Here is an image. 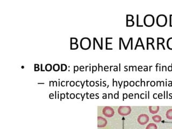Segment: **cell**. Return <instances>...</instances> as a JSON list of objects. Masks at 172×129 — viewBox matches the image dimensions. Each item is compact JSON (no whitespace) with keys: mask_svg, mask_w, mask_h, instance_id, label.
Masks as SVG:
<instances>
[{"mask_svg":"<svg viewBox=\"0 0 172 129\" xmlns=\"http://www.w3.org/2000/svg\"><path fill=\"white\" fill-rule=\"evenodd\" d=\"M156 24L160 27H165L167 23V17L165 15L160 14L157 16L156 19Z\"/></svg>","mask_w":172,"mask_h":129,"instance_id":"1","label":"cell"},{"mask_svg":"<svg viewBox=\"0 0 172 129\" xmlns=\"http://www.w3.org/2000/svg\"><path fill=\"white\" fill-rule=\"evenodd\" d=\"M155 18L153 15L148 14L146 15L144 18V23L146 27H151L154 24Z\"/></svg>","mask_w":172,"mask_h":129,"instance_id":"2","label":"cell"},{"mask_svg":"<svg viewBox=\"0 0 172 129\" xmlns=\"http://www.w3.org/2000/svg\"><path fill=\"white\" fill-rule=\"evenodd\" d=\"M91 45V42L88 37H83L80 40V46L83 50H88L90 48Z\"/></svg>","mask_w":172,"mask_h":129,"instance_id":"3","label":"cell"},{"mask_svg":"<svg viewBox=\"0 0 172 129\" xmlns=\"http://www.w3.org/2000/svg\"><path fill=\"white\" fill-rule=\"evenodd\" d=\"M132 112V109L130 106H120L118 109V113L121 116H127Z\"/></svg>","mask_w":172,"mask_h":129,"instance_id":"4","label":"cell"},{"mask_svg":"<svg viewBox=\"0 0 172 129\" xmlns=\"http://www.w3.org/2000/svg\"><path fill=\"white\" fill-rule=\"evenodd\" d=\"M138 122L140 125H144L146 124L149 121V116L146 114H141L138 117Z\"/></svg>","mask_w":172,"mask_h":129,"instance_id":"5","label":"cell"},{"mask_svg":"<svg viewBox=\"0 0 172 129\" xmlns=\"http://www.w3.org/2000/svg\"><path fill=\"white\" fill-rule=\"evenodd\" d=\"M102 113L107 117H112L114 114V111L111 106H105L102 109Z\"/></svg>","mask_w":172,"mask_h":129,"instance_id":"6","label":"cell"},{"mask_svg":"<svg viewBox=\"0 0 172 129\" xmlns=\"http://www.w3.org/2000/svg\"><path fill=\"white\" fill-rule=\"evenodd\" d=\"M107 120L101 116L98 117V128H103L106 126L107 125Z\"/></svg>","mask_w":172,"mask_h":129,"instance_id":"7","label":"cell"},{"mask_svg":"<svg viewBox=\"0 0 172 129\" xmlns=\"http://www.w3.org/2000/svg\"><path fill=\"white\" fill-rule=\"evenodd\" d=\"M164 39L162 37H157V49H159V46L160 45H162V48L164 50H165V48H164Z\"/></svg>","mask_w":172,"mask_h":129,"instance_id":"8","label":"cell"},{"mask_svg":"<svg viewBox=\"0 0 172 129\" xmlns=\"http://www.w3.org/2000/svg\"><path fill=\"white\" fill-rule=\"evenodd\" d=\"M149 111L150 113L152 114H156L159 112L160 110V106H149Z\"/></svg>","mask_w":172,"mask_h":129,"instance_id":"9","label":"cell"},{"mask_svg":"<svg viewBox=\"0 0 172 129\" xmlns=\"http://www.w3.org/2000/svg\"><path fill=\"white\" fill-rule=\"evenodd\" d=\"M154 42V40L152 37H147V49H149V45H151L152 48L153 50H155V48L153 45Z\"/></svg>","mask_w":172,"mask_h":129,"instance_id":"10","label":"cell"},{"mask_svg":"<svg viewBox=\"0 0 172 129\" xmlns=\"http://www.w3.org/2000/svg\"><path fill=\"white\" fill-rule=\"evenodd\" d=\"M138 47H142L143 50L145 49V47H144V44H143V43H142V39H141V37L138 38V40H137V44H136V45H135V48H134V50L137 49Z\"/></svg>","mask_w":172,"mask_h":129,"instance_id":"11","label":"cell"},{"mask_svg":"<svg viewBox=\"0 0 172 129\" xmlns=\"http://www.w3.org/2000/svg\"><path fill=\"white\" fill-rule=\"evenodd\" d=\"M152 119L154 122L156 123H160L162 120V117L159 115H155L152 117Z\"/></svg>","mask_w":172,"mask_h":129,"instance_id":"12","label":"cell"},{"mask_svg":"<svg viewBox=\"0 0 172 129\" xmlns=\"http://www.w3.org/2000/svg\"><path fill=\"white\" fill-rule=\"evenodd\" d=\"M166 116L169 120H172V109H170L167 110L166 113Z\"/></svg>","mask_w":172,"mask_h":129,"instance_id":"13","label":"cell"},{"mask_svg":"<svg viewBox=\"0 0 172 129\" xmlns=\"http://www.w3.org/2000/svg\"><path fill=\"white\" fill-rule=\"evenodd\" d=\"M167 47L169 50H172V37H170L167 40Z\"/></svg>","mask_w":172,"mask_h":129,"instance_id":"14","label":"cell"},{"mask_svg":"<svg viewBox=\"0 0 172 129\" xmlns=\"http://www.w3.org/2000/svg\"><path fill=\"white\" fill-rule=\"evenodd\" d=\"M146 129H157V126L154 123H149L147 125Z\"/></svg>","mask_w":172,"mask_h":129,"instance_id":"15","label":"cell"},{"mask_svg":"<svg viewBox=\"0 0 172 129\" xmlns=\"http://www.w3.org/2000/svg\"><path fill=\"white\" fill-rule=\"evenodd\" d=\"M134 25V22L133 20H126V27H133Z\"/></svg>","mask_w":172,"mask_h":129,"instance_id":"16","label":"cell"},{"mask_svg":"<svg viewBox=\"0 0 172 129\" xmlns=\"http://www.w3.org/2000/svg\"><path fill=\"white\" fill-rule=\"evenodd\" d=\"M112 39H113L112 37H106V50H112L113 49L112 48L109 49L108 48V44H112V43H108V40H112Z\"/></svg>","mask_w":172,"mask_h":129,"instance_id":"17","label":"cell"},{"mask_svg":"<svg viewBox=\"0 0 172 129\" xmlns=\"http://www.w3.org/2000/svg\"><path fill=\"white\" fill-rule=\"evenodd\" d=\"M79 45L77 43L70 44V49L71 50H76L78 48Z\"/></svg>","mask_w":172,"mask_h":129,"instance_id":"18","label":"cell"},{"mask_svg":"<svg viewBox=\"0 0 172 129\" xmlns=\"http://www.w3.org/2000/svg\"><path fill=\"white\" fill-rule=\"evenodd\" d=\"M52 69H53V70L55 71H58L59 70V69H60V65H59V64H55L53 65Z\"/></svg>","mask_w":172,"mask_h":129,"instance_id":"19","label":"cell"},{"mask_svg":"<svg viewBox=\"0 0 172 129\" xmlns=\"http://www.w3.org/2000/svg\"><path fill=\"white\" fill-rule=\"evenodd\" d=\"M52 66L51 65V64H47L46 65H45V70L47 71H51L52 69Z\"/></svg>","mask_w":172,"mask_h":129,"instance_id":"20","label":"cell"},{"mask_svg":"<svg viewBox=\"0 0 172 129\" xmlns=\"http://www.w3.org/2000/svg\"><path fill=\"white\" fill-rule=\"evenodd\" d=\"M78 39L76 37H71L70 38V44L77 43Z\"/></svg>","mask_w":172,"mask_h":129,"instance_id":"21","label":"cell"},{"mask_svg":"<svg viewBox=\"0 0 172 129\" xmlns=\"http://www.w3.org/2000/svg\"><path fill=\"white\" fill-rule=\"evenodd\" d=\"M61 70L62 71H64L67 70V65L65 64H61Z\"/></svg>","mask_w":172,"mask_h":129,"instance_id":"22","label":"cell"},{"mask_svg":"<svg viewBox=\"0 0 172 129\" xmlns=\"http://www.w3.org/2000/svg\"><path fill=\"white\" fill-rule=\"evenodd\" d=\"M94 43H97V45H98V47H99V49H100V50H102V47H101V45H100V44L99 43L97 39L95 37H94Z\"/></svg>","mask_w":172,"mask_h":129,"instance_id":"23","label":"cell"},{"mask_svg":"<svg viewBox=\"0 0 172 129\" xmlns=\"http://www.w3.org/2000/svg\"><path fill=\"white\" fill-rule=\"evenodd\" d=\"M137 26L138 27H142V25H140L139 24V15H137Z\"/></svg>","mask_w":172,"mask_h":129,"instance_id":"24","label":"cell"},{"mask_svg":"<svg viewBox=\"0 0 172 129\" xmlns=\"http://www.w3.org/2000/svg\"><path fill=\"white\" fill-rule=\"evenodd\" d=\"M169 26L172 27V14L169 15Z\"/></svg>","mask_w":172,"mask_h":129,"instance_id":"25","label":"cell"},{"mask_svg":"<svg viewBox=\"0 0 172 129\" xmlns=\"http://www.w3.org/2000/svg\"><path fill=\"white\" fill-rule=\"evenodd\" d=\"M119 39L120 40H121V43H123V45H124V48H125V49L126 50V46L125 45V43H124V40L123 39V38L122 37H120L119 38Z\"/></svg>","mask_w":172,"mask_h":129,"instance_id":"26","label":"cell"},{"mask_svg":"<svg viewBox=\"0 0 172 129\" xmlns=\"http://www.w3.org/2000/svg\"><path fill=\"white\" fill-rule=\"evenodd\" d=\"M133 40V38H132V37H130V39H129V40H128V43H127V45H126V50H127V48H128V45H129V44H130V43L131 42V40Z\"/></svg>","mask_w":172,"mask_h":129,"instance_id":"27","label":"cell"},{"mask_svg":"<svg viewBox=\"0 0 172 129\" xmlns=\"http://www.w3.org/2000/svg\"><path fill=\"white\" fill-rule=\"evenodd\" d=\"M79 70V68L78 66H74V73H75L76 71H77Z\"/></svg>","mask_w":172,"mask_h":129,"instance_id":"28","label":"cell"},{"mask_svg":"<svg viewBox=\"0 0 172 129\" xmlns=\"http://www.w3.org/2000/svg\"><path fill=\"white\" fill-rule=\"evenodd\" d=\"M97 68L96 66H92V73H94V71H97Z\"/></svg>","mask_w":172,"mask_h":129,"instance_id":"29","label":"cell"},{"mask_svg":"<svg viewBox=\"0 0 172 129\" xmlns=\"http://www.w3.org/2000/svg\"><path fill=\"white\" fill-rule=\"evenodd\" d=\"M65 97V95L64 94H61V99L62 100L63 99H64Z\"/></svg>","mask_w":172,"mask_h":129,"instance_id":"30","label":"cell"},{"mask_svg":"<svg viewBox=\"0 0 172 129\" xmlns=\"http://www.w3.org/2000/svg\"><path fill=\"white\" fill-rule=\"evenodd\" d=\"M90 85L91 86V87H94V81H91V82H90Z\"/></svg>","mask_w":172,"mask_h":129,"instance_id":"31","label":"cell"},{"mask_svg":"<svg viewBox=\"0 0 172 129\" xmlns=\"http://www.w3.org/2000/svg\"><path fill=\"white\" fill-rule=\"evenodd\" d=\"M70 98H71V99H73L75 97V94H70Z\"/></svg>","mask_w":172,"mask_h":129,"instance_id":"32","label":"cell"},{"mask_svg":"<svg viewBox=\"0 0 172 129\" xmlns=\"http://www.w3.org/2000/svg\"><path fill=\"white\" fill-rule=\"evenodd\" d=\"M128 85V82L127 81H125L124 82V88H125L126 87H127Z\"/></svg>","mask_w":172,"mask_h":129,"instance_id":"33","label":"cell"},{"mask_svg":"<svg viewBox=\"0 0 172 129\" xmlns=\"http://www.w3.org/2000/svg\"><path fill=\"white\" fill-rule=\"evenodd\" d=\"M75 82H73V81H71L70 83V85L71 86V87H73L74 85H75Z\"/></svg>","mask_w":172,"mask_h":129,"instance_id":"34","label":"cell"},{"mask_svg":"<svg viewBox=\"0 0 172 129\" xmlns=\"http://www.w3.org/2000/svg\"><path fill=\"white\" fill-rule=\"evenodd\" d=\"M134 84H135V83L134 82H133V81H131V82H130V85L131 87H133V86L134 85Z\"/></svg>","mask_w":172,"mask_h":129,"instance_id":"35","label":"cell"},{"mask_svg":"<svg viewBox=\"0 0 172 129\" xmlns=\"http://www.w3.org/2000/svg\"><path fill=\"white\" fill-rule=\"evenodd\" d=\"M127 94H123V99H126L127 98Z\"/></svg>","mask_w":172,"mask_h":129,"instance_id":"36","label":"cell"},{"mask_svg":"<svg viewBox=\"0 0 172 129\" xmlns=\"http://www.w3.org/2000/svg\"><path fill=\"white\" fill-rule=\"evenodd\" d=\"M65 82H64V81H62L61 85L62 86V87H64V86L66 85V84H65Z\"/></svg>","mask_w":172,"mask_h":129,"instance_id":"37","label":"cell"},{"mask_svg":"<svg viewBox=\"0 0 172 129\" xmlns=\"http://www.w3.org/2000/svg\"><path fill=\"white\" fill-rule=\"evenodd\" d=\"M100 69H102V71L103 70V69H102V66H100L99 65V64H98V71H100Z\"/></svg>","mask_w":172,"mask_h":129,"instance_id":"38","label":"cell"},{"mask_svg":"<svg viewBox=\"0 0 172 129\" xmlns=\"http://www.w3.org/2000/svg\"><path fill=\"white\" fill-rule=\"evenodd\" d=\"M114 98H115L116 99H117V98H119V95H118V94H114Z\"/></svg>","mask_w":172,"mask_h":129,"instance_id":"39","label":"cell"},{"mask_svg":"<svg viewBox=\"0 0 172 129\" xmlns=\"http://www.w3.org/2000/svg\"><path fill=\"white\" fill-rule=\"evenodd\" d=\"M80 83H81V82H79V81H77V82H76V85L77 86V87H79Z\"/></svg>","mask_w":172,"mask_h":129,"instance_id":"40","label":"cell"},{"mask_svg":"<svg viewBox=\"0 0 172 129\" xmlns=\"http://www.w3.org/2000/svg\"><path fill=\"white\" fill-rule=\"evenodd\" d=\"M133 97V95L132 94H130L129 95V98H130V99H132Z\"/></svg>","mask_w":172,"mask_h":129,"instance_id":"41","label":"cell"},{"mask_svg":"<svg viewBox=\"0 0 172 129\" xmlns=\"http://www.w3.org/2000/svg\"><path fill=\"white\" fill-rule=\"evenodd\" d=\"M80 70L82 71L84 70V67L83 66H81L80 67Z\"/></svg>","mask_w":172,"mask_h":129,"instance_id":"42","label":"cell"},{"mask_svg":"<svg viewBox=\"0 0 172 129\" xmlns=\"http://www.w3.org/2000/svg\"><path fill=\"white\" fill-rule=\"evenodd\" d=\"M108 69H109V66H105L104 67V70L105 71H108Z\"/></svg>","mask_w":172,"mask_h":129,"instance_id":"43","label":"cell"},{"mask_svg":"<svg viewBox=\"0 0 172 129\" xmlns=\"http://www.w3.org/2000/svg\"><path fill=\"white\" fill-rule=\"evenodd\" d=\"M150 85H151L152 87H153V86L155 85V82H154V81H152V82H151V83H150Z\"/></svg>","mask_w":172,"mask_h":129,"instance_id":"44","label":"cell"},{"mask_svg":"<svg viewBox=\"0 0 172 129\" xmlns=\"http://www.w3.org/2000/svg\"><path fill=\"white\" fill-rule=\"evenodd\" d=\"M76 98H77V99H79L80 98V94H77V95H76Z\"/></svg>","mask_w":172,"mask_h":129,"instance_id":"45","label":"cell"},{"mask_svg":"<svg viewBox=\"0 0 172 129\" xmlns=\"http://www.w3.org/2000/svg\"><path fill=\"white\" fill-rule=\"evenodd\" d=\"M112 97H113V96H112V94H109V98H112Z\"/></svg>","mask_w":172,"mask_h":129,"instance_id":"46","label":"cell"},{"mask_svg":"<svg viewBox=\"0 0 172 129\" xmlns=\"http://www.w3.org/2000/svg\"><path fill=\"white\" fill-rule=\"evenodd\" d=\"M102 42H103V39H102V37L101 38V47H102H102H103L102 46Z\"/></svg>","mask_w":172,"mask_h":129,"instance_id":"47","label":"cell"},{"mask_svg":"<svg viewBox=\"0 0 172 129\" xmlns=\"http://www.w3.org/2000/svg\"><path fill=\"white\" fill-rule=\"evenodd\" d=\"M139 84H140V82H139V81H137V82H136V85H137V87H139V85H140Z\"/></svg>","mask_w":172,"mask_h":129,"instance_id":"48","label":"cell"},{"mask_svg":"<svg viewBox=\"0 0 172 129\" xmlns=\"http://www.w3.org/2000/svg\"><path fill=\"white\" fill-rule=\"evenodd\" d=\"M94 94H91L90 95V98H94Z\"/></svg>","mask_w":172,"mask_h":129,"instance_id":"49","label":"cell"},{"mask_svg":"<svg viewBox=\"0 0 172 129\" xmlns=\"http://www.w3.org/2000/svg\"><path fill=\"white\" fill-rule=\"evenodd\" d=\"M136 97H137L138 98H139V94H135V99H136Z\"/></svg>","mask_w":172,"mask_h":129,"instance_id":"50","label":"cell"},{"mask_svg":"<svg viewBox=\"0 0 172 129\" xmlns=\"http://www.w3.org/2000/svg\"><path fill=\"white\" fill-rule=\"evenodd\" d=\"M53 96H54V94H51L50 95V98H53Z\"/></svg>","mask_w":172,"mask_h":129,"instance_id":"51","label":"cell"},{"mask_svg":"<svg viewBox=\"0 0 172 129\" xmlns=\"http://www.w3.org/2000/svg\"><path fill=\"white\" fill-rule=\"evenodd\" d=\"M34 66H35V68H39V64H35Z\"/></svg>","mask_w":172,"mask_h":129,"instance_id":"52","label":"cell"},{"mask_svg":"<svg viewBox=\"0 0 172 129\" xmlns=\"http://www.w3.org/2000/svg\"><path fill=\"white\" fill-rule=\"evenodd\" d=\"M142 69V67L141 66H139V68H138V70H139V71H141V69Z\"/></svg>","mask_w":172,"mask_h":129,"instance_id":"53","label":"cell"},{"mask_svg":"<svg viewBox=\"0 0 172 129\" xmlns=\"http://www.w3.org/2000/svg\"><path fill=\"white\" fill-rule=\"evenodd\" d=\"M34 70H35V71H39V68H35V69H34Z\"/></svg>","mask_w":172,"mask_h":129,"instance_id":"54","label":"cell"},{"mask_svg":"<svg viewBox=\"0 0 172 129\" xmlns=\"http://www.w3.org/2000/svg\"><path fill=\"white\" fill-rule=\"evenodd\" d=\"M168 70H169V71H172V65L171 66H169V67H168Z\"/></svg>","mask_w":172,"mask_h":129,"instance_id":"55","label":"cell"},{"mask_svg":"<svg viewBox=\"0 0 172 129\" xmlns=\"http://www.w3.org/2000/svg\"><path fill=\"white\" fill-rule=\"evenodd\" d=\"M144 94H142L141 95V98H144Z\"/></svg>","mask_w":172,"mask_h":129,"instance_id":"56","label":"cell"},{"mask_svg":"<svg viewBox=\"0 0 172 129\" xmlns=\"http://www.w3.org/2000/svg\"><path fill=\"white\" fill-rule=\"evenodd\" d=\"M104 96L102 97V98H106V94H104Z\"/></svg>","mask_w":172,"mask_h":129,"instance_id":"57","label":"cell"},{"mask_svg":"<svg viewBox=\"0 0 172 129\" xmlns=\"http://www.w3.org/2000/svg\"><path fill=\"white\" fill-rule=\"evenodd\" d=\"M40 66H41V69H40V70L43 71V69H42V68H43V64H41V65H40Z\"/></svg>","mask_w":172,"mask_h":129,"instance_id":"58","label":"cell"},{"mask_svg":"<svg viewBox=\"0 0 172 129\" xmlns=\"http://www.w3.org/2000/svg\"><path fill=\"white\" fill-rule=\"evenodd\" d=\"M66 95H67V98L69 99V96H68V92L66 93Z\"/></svg>","mask_w":172,"mask_h":129,"instance_id":"59","label":"cell"},{"mask_svg":"<svg viewBox=\"0 0 172 129\" xmlns=\"http://www.w3.org/2000/svg\"><path fill=\"white\" fill-rule=\"evenodd\" d=\"M55 94L56 95V91H55ZM55 98H56V96H55Z\"/></svg>","mask_w":172,"mask_h":129,"instance_id":"60","label":"cell"},{"mask_svg":"<svg viewBox=\"0 0 172 129\" xmlns=\"http://www.w3.org/2000/svg\"></svg>","mask_w":172,"mask_h":129,"instance_id":"61","label":"cell"}]
</instances>
